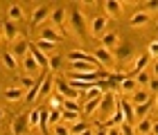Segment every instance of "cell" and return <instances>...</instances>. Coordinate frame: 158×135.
I'll return each mask as SVG.
<instances>
[{
    "label": "cell",
    "instance_id": "17",
    "mask_svg": "<svg viewBox=\"0 0 158 135\" xmlns=\"http://www.w3.org/2000/svg\"><path fill=\"white\" fill-rule=\"evenodd\" d=\"M27 52L32 54V59L36 61V66L41 68V74H43V72H45V70H48V56L43 54V52H39V50L34 47V45H30V50H27Z\"/></svg>",
    "mask_w": 158,
    "mask_h": 135
},
{
    "label": "cell",
    "instance_id": "34",
    "mask_svg": "<svg viewBox=\"0 0 158 135\" xmlns=\"http://www.w3.org/2000/svg\"><path fill=\"white\" fill-rule=\"evenodd\" d=\"M23 99H25L27 104H34V101H36V99H39V81H36L30 90L25 92V97H23Z\"/></svg>",
    "mask_w": 158,
    "mask_h": 135
},
{
    "label": "cell",
    "instance_id": "24",
    "mask_svg": "<svg viewBox=\"0 0 158 135\" xmlns=\"http://www.w3.org/2000/svg\"><path fill=\"white\" fill-rule=\"evenodd\" d=\"M102 5H104L106 14L113 16V18H118L120 14H122V2H118V0H106V2H102Z\"/></svg>",
    "mask_w": 158,
    "mask_h": 135
},
{
    "label": "cell",
    "instance_id": "6",
    "mask_svg": "<svg viewBox=\"0 0 158 135\" xmlns=\"http://www.w3.org/2000/svg\"><path fill=\"white\" fill-rule=\"evenodd\" d=\"M90 34H93V36H95V38H99V36H102V34L106 32V25H109V18H106V16H102V14H97V16H93L90 18Z\"/></svg>",
    "mask_w": 158,
    "mask_h": 135
},
{
    "label": "cell",
    "instance_id": "25",
    "mask_svg": "<svg viewBox=\"0 0 158 135\" xmlns=\"http://www.w3.org/2000/svg\"><path fill=\"white\" fill-rule=\"evenodd\" d=\"M120 90H122V95H133V92L138 90V86H135V81L131 77H127V79L120 81Z\"/></svg>",
    "mask_w": 158,
    "mask_h": 135
},
{
    "label": "cell",
    "instance_id": "31",
    "mask_svg": "<svg viewBox=\"0 0 158 135\" xmlns=\"http://www.w3.org/2000/svg\"><path fill=\"white\" fill-rule=\"evenodd\" d=\"M2 30H5V38H7V41H16V38H18V30H16V25L9 23V20L5 23Z\"/></svg>",
    "mask_w": 158,
    "mask_h": 135
},
{
    "label": "cell",
    "instance_id": "14",
    "mask_svg": "<svg viewBox=\"0 0 158 135\" xmlns=\"http://www.w3.org/2000/svg\"><path fill=\"white\" fill-rule=\"evenodd\" d=\"M154 129H156V119L147 115V117H142L138 122V126H135L133 131H138L140 135H149V131H154Z\"/></svg>",
    "mask_w": 158,
    "mask_h": 135
},
{
    "label": "cell",
    "instance_id": "41",
    "mask_svg": "<svg viewBox=\"0 0 158 135\" xmlns=\"http://www.w3.org/2000/svg\"><path fill=\"white\" fill-rule=\"evenodd\" d=\"M34 83H36V81H34L32 77H20V90H23V92H27Z\"/></svg>",
    "mask_w": 158,
    "mask_h": 135
},
{
    "label": "cell",
    "instance_id": "44",
    "mask_svg": "<svg viewBox=\"0 0 158 135\" xmlns=\"http://www.w3.org/2000/svg\"><path fill=\"white\" fill-rule=\"evenodd\" d=\"M120 133H122V135H135L133 126H127V124H120Z\"/></svg>",
    "mask_w": 158,
    "mask_h": 135
},
{
    "label": "cell",
    "instance_id": "50",
    "mask_svg": "<svg viewBox=\"0 0 158 135\" xmlns=\"http://www.w3.org/2000/svg\"><path fill=\"white\" fill-rule=\"evenodd\" d=\"M81 135H93V129H88V131H84Z\"/></svg>",
    "mask_w": 158,
    "mask_h": 135
},
{
    "label": "cell",
    "instance_id": "27",
    "mask_svg": "<svg viewBox=\"0 0 158 135\" xmlns=\"http://www.w3.org/2000/svg\"><path fill=\"white\" fill-rule=\"evenodd\" d=\"M2 66H5L7 70H11V72H16V70H18V59H16L11 52H5V54H2Z\"/></svg>",
    "mask_w": 158,
    "mask_h": 135
},
{
    "label": "cell",
    "instance_id": "46",
    "mask_svg": "<svg viewBox=\"0 0 158 135\" xmlns=\"http://www.w3.org/2000/svg\"><path fill=\"white\" fill-rule=\"evenodd\" d=\"M106 135H122V133H120V126H113V129H106Z\"/></svg>",
    "mask_w": 158,
    "mask_h": 135
},
{
    "label": "cell",
    "instance_id": "11",
    "mask_svg": "<svg viewBox=\"0 0 158 135\" xmlns=\"http://www.w3.org/2000/svg\"><path fill=\"white\" fill-rule=\"evenodd\" d=\"M39 38H41V41H50V43L59 45V43H61V38H63V34H59L56 30H52L50 25H45V27H41V32H39Z\"/></svg>",
    "mask_w": 158,
    "mask_h": 135
},
{
    "label": "cell",
    "instance_id": "49",
    "mask_svg": "<svg viewBox=\"0 0 158 135\" xmlns=\"http://www.w3.org/2000/svg\"><path fill=\"white\" fill-rule=\"evenodd\" d=\"M2 119H5V108L0 106V122H2Z\"/></svg>",
    "mask_w": 158,
    "mask_h": 135
},
{
    "label": "cell",
    "instance_id": "9",
    "mask_svg": "<svg viewBox=\"0 0 158 135\" xmlns=\"http://www.w3.org/2000/svg\"><path fill=\"white\" fill-rule=\"evenodd\" d=\"M66 18H68V9H63V7H56V9L50 11V23L59 27V34L66 27Z\"/></svg>",
    "mask_w": 158,
    "mask_h": 135
},
{
    "label": "cell",
    "instance_id": "19",
    "mask_svg": "<svg viewBox=\"0 0 158 135\" xmlns=\"http://www.w3.org/2000/svg\"><path fill=\"white\" fill-rule=\"evenodd\" d=\"M70 68L73 72L79 74V72H97L99 66H90V63H84V61H70Z\"/></svg>",
    "mask_w": 158,
    "mask_h": 135
},
{
    "label": "cell",
    "instance_id": "26",
    "mask_svg": "<svg viewBox=\"0 0 158 135\" xmlns=\"http://www.w3.org/2000/svg\"><path fill=\"white\" fill-rule=\"evenodd\" d=\"M52 86H54V79H52V77H43V79L39 81V95H41V97L50 95V90H52Z\"/></svg>",
    "mask_w": 158,
    "mask_h": 135
},
{
    "label": "cell",
    "instance_id": "13",
    "mask_svg": "<svg viewBox=\"0 0 158 135\" xmlns=\"http://www.w3.org/2000/svg\"><path fill=\"white\" fill-rule=\"evenodd\" d=\"M99 38H102V50H106V52H113V50L118 47V43H120L118 32H104Z\"/></svg>",
    "mask_w": 158,
    "mask_h": 135
},
{
    "label": "cell",
    "instance_id": "47",
    "mask_svg": "<svg viewBox=\"0 0 158 135\" xmlns=\"http://www.w3.org/2000/svg\"><path fill=\"white\" fill-rule=\"evenodd\" d=\"M93 135H106V129L104 126H97V131H93Z\"/></svg>",
    "mask_w": 158,
    "mask_h": 135
},
{
    "label": "cell",
    "instance_id": "2",
    "mask_svg": "<svg viewBox=\"0 0 158 135\" xmlns=\"http://www.w3.org/2000/svg\"><path fill=\"white\" fill-rule=\"evenodd\" d=\"M66 23L70 25V30H73L77 36H86V18H84V14L79 11V9H73L68 14V18H66Z\"/></svg>",
    "mask_w": 158,
    "mask_h": 135
},
{
    "label": "cell",
    "instance_id": "36",
    "mask_svg": "<svg viewBox=\"0 0 158 135\" xmlns=\"http://www.w3.org/2000/svg\"><path fill=\"white\" fill-rule=\"evenodd\" d=\"M34 47H36L39 52H43V54H45V52H52V50H54L56 45H54V43H50V41H41V38H39Z\"/></svg>",
    "mask_w": 158,
    "mask_h": 135
},
{
    "label": "cell",
    "instance_id": "42",
    "mask_svg": "<svg viewBox=\"0 0 158 135\" xmlns=\"http://www.w3.org/2000/svg\"><path fill=\"white\" fill-rule=\"evenodd\" d=\"M54 135H70V129L66 124H54Z\"/></svg>",
    "mask_w": 158,
    "mask_h": 135
},
{
    "label": "cell",
    "instance_id": "5",
    "mask_svg": "<svg viewBox=\"0 0 158 135\" xmlns=\"http://www.w3.org/2000/svg\"><path fill=\"white\" fill-rule=\"evenodd\" d=\"M113 59L115 61H120V63H124V61H129L133 56V45L129 43V41H124V43H118V47L113 50Z\"/></svg>",
    "mask_w": 158,
    "mask_h": 135
},
{
    "label": "cell",
    "instance_id": "1",
    "mask_svg": "<svg viewBox=\"0 0 158 135\" xmlns=\"http://www.w3.org/2000/svg\"><path fill=\"white\" fill-rule=\"evenodd\" d=\"M115 106H118V95H115V92H104V95H102V101H99L97 110H95L97 119H99V122L104 124L106 119H109V117L113 115Z\"/></svg>",
    "mask_w": 158,
    "mask_h": 135
},
{
    "label": "cell",
    "instance_id": "18",
    "mask_svg": "<svg viewBox=\"0 0 158 135\" xmlns=\"http://www.w3.org/2000/svg\"><path fill=\"white\" fill-rule=\"evenodd\" d=\"M20 61H23V70H25L27 74H32V77H34V74H39V72H41V68L36 66V61L32 59V54H30V52H27Z\"/></svg>",
    "mask_w": 158,
    "mask_h": 135
},
{
    "label": "cell",
    "instance_id": "51",
    "mask_svg": "<svg viewBox=\"0 0 158 135\" xmlns=\"http://www.w3.org/2000/svg\"><path fill=\"white\" fill-rule=\"evenodd\" d=\"M0 41H2V30H0Z\"/></svg>",
    "mask_w": 158,
    "mask_h": 135
},
{
    "label": "cell",
    "instance_id": "10",
    "mask_svg": "<svg viewBox=\"0 0 158 135\" xmlns=\"http://www.w3.org/2000/svg\"><path fill=\"white\" fill-rule=\"evenodd\" d=\"M120 101V110H122V119H124L127 126H133L135 124V117H133V106L129 99H118Z\"/></svg>",
    "mask_w": 158,
    "mask_h": 135
},
{
    "label": "cell",
    "instance_id": "23",
    "mask_svg": "<svg viewBox=\"0 0 158 135\" xmlns=\"http://www.w3.org/2000/svg\"><path fill=\"white\" fill-rule=\"evenodd\" d=\"M27 50H30V41H16V45H14V50H9V52L14 54V56H16V59L20 61V59H23V56L27 54Z\"/></svg>",
    "mask_w": 158,
    "mask_h": 135
},
{
    "label": "cell",
    "instance_id": "38",
    "mask_svg": "<svg viewBox=\"0 0 158 135\" xmlns=\"http://www.w3.org/2000/svg\"><path fill=\"white\" fill-rule=\"evenodd\" d=\"M79 119H81V117H79V113H70V110H61V122H79Z\"/></svg>",
    "mask_w": 158,
    "mask_h": 135
},
{
    "label": "cell",
    "instance_id": "15",
    "mask_svg": "<svg viewBox=\"0 0 158 135\" xmlns=\"http://www.w3.org/2000/svg\"><path fill=\"white\" fill-rule=\"evenodd\" d=\"M23 16H25L23 7H20L18 2H11V5H9V11H7V20H9V23H14V25H16L18 20H23Z\"/></svg>",
    "mask_w": 158,
    "mask_h": 135
},
{
    "label": "cell",
    "instance_id": "35",
    "mask_svg": "<svg viewBox=\"0 0 158 135\" xmlns=\"http://www.w3.org/2000/svg\"><path fill=\"white\" fill-rule=\"evenodd\" d=\"M48 124H61V108H48Z\"/></svg>",
    "mask_w": 158,
    "mask_h": 135
},
{
    "label": "cell",
    "instance_id": "4",
    "mask_svg": "<svg viewBox=\"0 0 158 135\" xmlns=\"http://www.w3.org/2000/svg\"><path fill=\"white\" fill-rule=\"evenodd\" d=\"M11 135H25L30 131V122H27V113H18L16 117L11 119V126H9Z\"/></svg>",
    "mask_w": 158,
    "mask_h": 135
},
{
    "label": "cell",
    "instance_id": "20",
    "mask_svg": "<svg viewBox=\"0 0 158 135\" xmlns=\"http://www.w3.org/2000/svg\"><path fill=\"white\" fill-rule=\"evenodd\" d=\"M152 108H154V99H149V101H145V104H138V106H133V117H135V119H142V117H147Z\"/></svg>",
    "mask_w": 158,
    "mask_h": 135
},
{
    "label": "cell",
    "instance_id": "32",
    "mask_svg": "<svg viewBox=\"0 0 158 135\" xmlns=\"http://www.w3.org/2000/svg\"><path fill=\"white\" fill-rule=\"evenodd\" d=\"M61 110H70V113H79L81 110V104L77 101V99H63L61 104Z\"/></svg>",
    "mask_w": 158,
    "mask_h": 135
},
{
    "label": "cell",
    "instance_id": "45",
    "mask_svg": "<svg viewBox=\"0 0 158 135\" xmlns=\"http://www.w3.org/2000/svg\"><path fill=\"white\" fill-rule=\"evenodd\" d=\"M61 104H63V99L56 95V97H52V108H61Z\"/></svg>",
    "mask_w": 158,
    "mask_h": 135
},
{
    "label": "cell",
    "instance_id": "39",
    "mask_svg": "<svg viewBox=\"0 0 158 135\" xmlns=\"http://www.w3.org/2000/svg\"><path fill=\"white\" fill-rule=\"evenodd\" d=\"M27 122H30V129H36L39 126V108H34L27 113Z\"/></svg>",
    "mask_w": 158,
    "mask_h": 135
},
{
    "label": "cell",
    "instance_id": "8",
    "mask_svg": "<svg viewBox=\"0 0 158 135\" xmlns=\"http://www.w3.org/2000/svg\"><path fill=\"white\" fill-rule=\"evenodd\" d=\"M54 88H56V95H59L61 99H77V101H79V92L75 88H70L63 79L54 81Z\"/></svg>",
    "mask_w": 158,
    "mask_h": 135
},
{
    "label": "cell",
    "instance_id": "21",
    "mask_svg": "<svg viewBox=\"0 0 158 135\" xmlns=\"http://www.w3.org/2000/svg\"><path fill=\"white\" fill-rule=\"evenodd\" d=\"M149 20H152V16H149V11H138V14H133L131 16V27H145Z\"/></svg>",
    "mask_w": 158,
    "mask_h": 135
},
{
    "label": "cell",
    "instance_id": "40",
    "mask_svg": "<svg viewBox=\"0 0 158 135\" xmlns=\"http://www.w3.org/2000/svg\"><path fill=\"white\" fill-rule=\"evenodd\" d=\"M147 56H149V59H158V43H156V41H149V47H147Z\"/></svg>",
    "mask_w": 158,
    "mask_h": 135
},
{
    "label": "cell",
    "instance_id": "33",
    "mask_svg": "<svg viewBox=\"0 0 158 135\" xmlns=\"http://www.w3.org/2000/svg\"><path fill=\"white\" fill-rule=\"evenodd\" d=\"M88 129H90V124L84 122V119H79V122H75L73 126H70V135H81L84 131H88Z\"/></svg>",
    "mask_w": 158,
    "mask_h": 135
},
{
    "label": "cell",
    "instance_id": "16",
    "mask_svg": "<svg viewBox=\"0 0 158 135\" xmlns=\"http://www.w3.org/2000/svg\"><path fill=\"white\" fill-rule=\"evenodd\" d=\"M93 56H95L97 66H102V68H109L111 63H113V54H111V52H106V50H102V47H97Z\"/></svg>",
    "mask_w": 158,
    "mask_h": 135
},
{
    "label": "cell",
    "instance_id": "48",
    "mask_svg": "<svg viewBox=\"0 0 158 135\" xmlns=\"http://www.w3.org/2000/svg\"><path fill=\"white\" fill-rule=\"evenodd\" d=\"M145 5H149V9H152V11L158 9V2H156V0H152V2H145Z\"/></svg>",
    "mask_w": 158,
    "mask_h": 135
},
{
    "label": "cell",
    "instance_id": "7",
    "mask_svg": "<svg viewBox=\"0 0 158 135\" xmlns=\"http://www.w3.org/2000/svg\"><path fill=\"white\" fill-rule=\"evenodd\" d=\"M63 61H68V63H70V61H84V63H90V66H97L95 56H93L90 52H84V50H70Z\"/></svg>",
    "mask_w": 158,
    "mask_h": 135
},
{
    "label": "cell",
    "instance_id": "28",
    "mask_svg": "<svg viewBox=\"0 0 158 135\" xmlns=\"http://www.w3.org/2000/svg\"><path fill=\"white\" fill-rule=\"evenodd\" d=\"M99 101H102V97H93V99H86V104H84V115H95V110H97V106Z\"/></svg>",
    "mask_w": 158,
    "mask_h": 135
},
{
    "label": "cell",
    "instance_id": "3",
    "mask_svg": "<svg viewBox=\"0 0 158 135\" xmlns=\"http://www.w3.org/2000/svg\"><path fill=\"white\" fill-rule=\"evenodd\" d=\"M50 11H52V7H50V5H39L36 9L32 11V18H30V27H32V30H39V25L48 23Z\"/></svg>",
    "mask_w": 158,
    "mask_h": 135
},
{
    "label": "cell",
    "instance_id": "43",
    "mask_svg": "<svg viewBox=\"0 0 158 135\" xmlns=\"http://www.w3.org/2000/svg\"><path fill=\"white\" fill-rule=\"evenodd\" d=\"M147 86H149V90H147V92L154 97V95H156V88H158V81H156V77H152V79H149V83H147Z\"/></svg>",
    "mask_w": 158,
    "mask_h": 135
},
{
    "label": "cell",
    "instance_id": "30",
    "mask_svg": "<svg viewBox=\"0 0 158 135\" xmlns=\"http://www.w3.org/2000/svg\"><path fill=\"white\" fill-rule=\"evenodd\" d=\"M48 108H39V129L43 135H48Z\"/></svg>",
    "mask_w": 158,
    "mask_h": 135
},
{
    "label": "cell",
    "instance_id": "29",
    "mask_svg": "<svg viewBox=\"0 0 158 135\" xmlns=\"http://www.w3.org/2000/svg\"><path fill=\"white\" fill-rule=\"evenodd\" d=\"M23 95H25V92L20 88H7L5 90V99H7V101H20Z\"/></svg>",
    "mask_w": 158,
    "mask_h": 135
},
{
    "label": "cell",
    "instance_id": "37",
    "mask_svg": "<svg viewBox=\"0 0 158 135\" xmlns=\"http://www.w3.org/2000/svg\"><path fill=\"white\" fill-rule=\"evenodd\" d=\"M61 66H63V59H61V56H50V59H48V68L54 70V72H59Z\"/></svg>",
    "mask_w": 158,
    "mask_h": 135
},
{
    "label": "cell",
    "instance_id": "22",
    "mask_svg": "<svg viewBox=\"0 0 158 135\" xmlns=\"http://www.w3.org/2000/svg\"><path fill=\"white\" fill-rule=\"evenodd\" d=\"M149 99H154L152 95L147 92V88H138L131 95V106H138V104H145V101H149Z\"/></svg>",
    "mask_w": 158,
    "mask_h": 135
},
{
    "label": "cell",
    "instance_id": "12",
    "mask_svg": "<svg viewBox=\"0 0 158 135\" xmlns=\"http://www.w3.org/2000/svg\"><path fill=\"white\" fill-rule=\"evenodd\" d=\"M149 61H152V59L147 56V52H145V54H140V56H135V59H133V68H131V72H129L127 77H131V79H133V77L138 74V72H145L147 66H149Z\"/></svg>",
    "mask_w": 158,
    "mask_h": 135
}]
</instances>
